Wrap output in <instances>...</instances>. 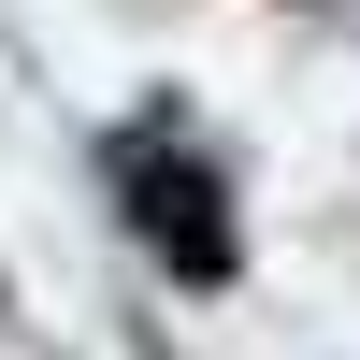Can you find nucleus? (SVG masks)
<instances>
[{
    "label": "nucleus",
    "instance_id": "obj_1",
    "mask_svg": "<svg viewBox=\"0 0 360 360\" xmlns=\"http://www.w3.org/2000/svg\"><path fill=\"white\" fill-rule=\"evenodd\" d=\"M130 202H144V231H159L188 274H231V217H217V188H202L188 159H173V173H159V159H130Z\"/></svg>",
    "mask_w": 360,
    "mask_h": 360
}]
</instances>
